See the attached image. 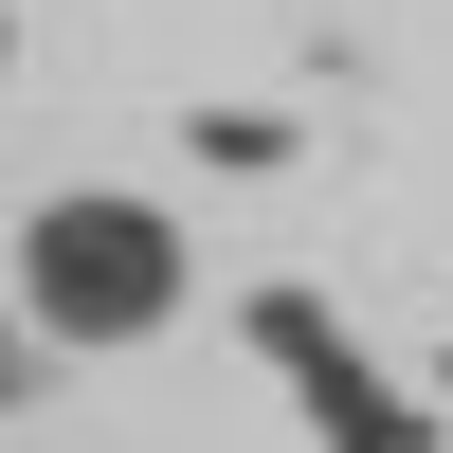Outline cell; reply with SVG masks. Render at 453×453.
Here are the masks:
<instances>
[{"label":"cell","instance_id":"obj_1","mask_svg":"<svg viewBox=\"0 0 453 453\" xmlns=\"http://www.w3.org/2000/svg\"><path fill=\"white\" fill-rule=\"evenodd\" d=\"M36 309V345L109 363V345H164L181 309H200V236H181L164 200H127V181H55V200L19 218V273H0Z\"/></svg>","mask_w":453,"mask_h":453},{"label":"cell","instance_id":"obj_2","mask_svg":"<svg viewBox=\"0 0 453 453\" xmlns=\"http://www.w3.org/2000/svg\"><path fill=\"white\" fill-rule=\"evenodd\" d=\"M0 399H36V309L0 290Z\"/></svg>","mask_w":453,"mask_h":453},{"label":"cell","instance_id":"obj_3","mask_svg":"<svg viewBox=\"0 0 453 453\" xmlns=\"http://www.w3.org/2000/svg\"><path fill=\"white\" fill-rule=\"evenodd\" d=\"M0 55H19V19H0Z\"/></svg>","mask_w":453,"mask_h":453}]
</instances>
